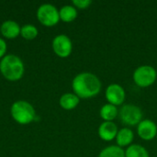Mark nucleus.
I'll use <instances>...</instances> for the list:
<instances>
[{"label": "nucleus", "mask_w": 157, "mask_h": 157, "mask_svg": "<svg viewBox=\"0 0 157 157\" xmlns=\"http://www.w3.org/2000/svg\"><path fill=\"white\" fill-rule=\"evenodd\" d=\"M102 87L101 81L93 73L83 72L76 75L72 81L74 94L79 98H91L98 95Z\"/></svg>", "instance_id": "nucleus-1"}, {"label": "nucleus", "mask_w": 157, "mask_h": 157, "mask_svg": "<svg viewBox=\"0 0 157 157\" xmlns=\"http://www.w3.org/2000/svg\"><path fill=\"white\" fill-rule=\"evenodd\" d=\"M0 72L6 80L18 81L24 75L25 66L18 56L6 54L0 61Z\"/></svg>", "instance_id": "nucleus-2"}, {"label": "nucleus", "mask_w": 157, "mask_h": 157, "mask_svg": "<svg viewBox=\"0 0 157 157\" xmlns=\"http://www.w3.org/2000/svg\"><path fill=\"white\" fill-rule=\"evenodd\" d=\"M10 113L13 120L21 125L29 124L36 118L34 107L29 102L25 100H17L14 102L11 106Z\"/></svg>", "instance_id": "nucleus-3"}, {"label": "nucleus", "mask_w": 157, "mask_h": 157, "mask_svg": "<svg viewBox=\"0 0 157 157\" xmlns=\"http://www.w3.org/2000/svg\"><path fill=\"white\" fill-rule=\"evenodd\" d=\"M132 79L138 86L142 88L149 87L156 81V69L151 65H141L134 70Z\"/></svg>", "instance_id": "nucleus-4"}, {"label": "nucleus", "mask_w": 157, "mask_h": 157, "mask_svg": "<svg viewBox=\"0 0 157 157\" xmlns=\"http://www.w3.org/2000/svg\"><path fill=\"white\" fill-rule=\"evenodd\" d=\"M36 16L40 24L46 27H52L60 21L59 10L52 4L40 5L36 12Z\"/></svg>", "instance_id": "nucleus-5"}, {"label": "nucleus", "mask_w": 157, "mask_h": 157, "mask_svg": "<svg viewBox=\"0 0 157 157\" xmlns=\"http://www.w3.org/2000/svg\"><path fill=\"white\" fill-rule=\"evenodd\" d=\"M119 116L123 124L127 126H137L143 121L142 109L133 104H126L121 108Z\"/></svg>", "instance_id": "nucleus-6"}, {"label": "nucleus", "mask_w": 157, "mask_h": 157, "mask_svg": "<svg viewBox=\"0 0 157 157\" xmlns=\"http://www.w3.org/2000/svg\"><path fill=\"white\" fill-rule=\"evenodd\" d=\"M52 47L57 56L61 58H66L72 53L73 42L67 35L59 34L53 38Z\"/></svg>", "instance_id": "nucleus-7"}, {"label": "nucleus", "mask_w": 157, "mask_h": 157, "mask_svg": "<svg viewBox=\"0 0 157 157\" xmlns=\"http://www.w3.org/2000/svg\"><path fill=\"white\" fill-rule=\"evenodd\" d=\"M105 95L108 102L116 107L122 105L126 98L125 90L119 84H110L106 88Z\"/></svg>", "instance_id": "nucleus-8"}, {"label": "nucleus", "mask_w": 157, "mask_h": 157, "mask_svg": "<svg viewBox=\"0 0 157 157\" xmlns=\"http://www.w3.org/2000/svg\"><path fill=\"white\" fill-rule=\"evenodd\" d=\"M137 133L144 141H152L157 135V125L151 120H143L137 125Z\"/></svg>", "instance_id": "nucleus-9"}, {"label": "nucleus", "mask_w": 157, "mask_h": 157, "mask_svg": "<svg viewBox=\"0 0 157 157\" xmlns=\"http://www.w3.org/2000/svg\"><path fill=\"white\" fill-rule=\"evenodd\" d=\"M118 132V127L113 121H103L98 130L99 138L106 142H110L116 139Z\"/></svg>", "instance_id": "nucleus-10"}, {"label": "nucleus", "mask_w": 157, "mask_h": 157, "mask_svg": "<svg viewBox=\"0 0 157 157\" xmlns=\"http://www.w3.org/2000/svg\"><path fill=\"white\" fill-rule=\"evenodd\" d=\"M20 26L15 20L8 19L4 21L0 26V32L3 37L6 39H16L18 35H20Z\"/></svg>", "instance_id": "nucleus-11"}, {"label": "nucleus", "mask_w": 157, "mask_h": 157, "mask_svg": "<svg viewBox=\"0 0 157 157\" xmlns=\"http://www.w3.org/2000/svg\"><path fill=\"white\" fill-rule=\"evenodd\" d=\"M134 138V133L133 132L128 128V127H124L121 130H119L117 136H116V143L117 145L120 147H126V146H130L131 144L132 143Z\"/></svg>", "instance_id": "nucleus-12"}, {"label": "nucleus", "mask_w": 157, "mask_h": 157, "mask_svg": "<svg viewBox=\"0 0 157 157\" xmlns=\"http://www.w3.org/2000/svg\"><path fill=\"white\" fill-rule=\"evenodd\" d=\"M80 98L74 93H65L61 96L59 99L60 106L65 110H72L79 104Z\"/></svg>", "instance_id": "nucleus-13"}, {"label": "nucleus", "mask_w": 157, "mask_h": 157, "mask_svg": "<svg viewBox=\"0 0 157 157\" xmlns=\"http://www.w3.org/2000/svg\"><path fill=\"white\" fill-rule=\"evenodd\" d=\"M60 20L69 23L74 21L77 17V9L73 5L63 6L59 10Z\"/></svg>", "instance_id": "nucleus-14"}, {"label": "nucleus", "mask_w": 157, "mask_h": 157, "mask_svg": "<svg viewBox=\"0 0 157 157\" xmlns=\"http://www.w3.org/2000/svg\"><path fill=\"white\" fill-rule=\"evenodd\" d=\"M99 115L104 121H112L119 115V110L116 106L107 103L101 107L99 110Z\"/></svg>", "instance_id": "nucleus-15"}, {"label": "nucleus", "mask_w": 157, "mask_h": 157, "mask_svg": "<svg viewBox=\"0 0 157 157\" xmlns=\"http://www.w3.org/2000/svg\"><path fill=\"white\" fill-rule=\"evenodd\" d=\"M125 157H150V155L143 145L131 144L125 150Z\"/></svg>", "instance_id": "nucleus-16"}, {"label": "nucleus", "mask_w": 157, "mask_h": 157, "mask_svg": "<svg viewBox=\"0 0 157 157\" xmlns=\"http://www.w3.org/2000/svg\"><path fill=\"white\" fill-rule=\"evenodd\" d=\"M98 157H125V151L118 145H109L101 150Z\"/></svg>", "instance_id": "nucleus-17"}, {"label": "nucleus", "mask_w": 157, "mask_h": 157, "mask_svg": "<svg viewBox=\"0 0 157 157\" xmlns=\"http://www.w3.org/2000/svg\"><path fill=\"white\" fill-rule=\"evenodd\" d=\"M38 34H39L38 29L32 24H26L21 27L20 35L25 40H34L37 38Z\"/></svg>", "instance_id": "nucleus-18"}, {"label": "nucleus", "mask_w": 157, "mask_h": 157, "mask_svg": "<svg viewBox=\"0 0 157 157\" xmlns=\"http://www.w3.org/2000/svg\"><path fill=\"white\" fill-rule=\"evenodd\" d=\"M72 4L75 8L86 9L92 4V1L91 0H73Z\"/></svg>", "instance_id": "nucleus-19"}, {"label": "nucleus", "mask_w": 157, "mask_h": 157, "mask_svg": "<svg viewBox=\"0 0 157 157\" xmlns=\"http://www.w3.org/2000/svg\"><path fill=\"white\" fill-rule=\"evenodd\" d=\"M6 50H7V45H6V40L4 39L0 38V59H2L6 56Z\"/></svg>", "instance_id": "nucleus-20"}]
</instances>
